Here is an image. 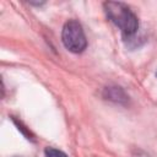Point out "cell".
Wrapping results in <instances>:
<instances>
[{
    "label": "cell",
    "mask_w": 157,
    "mask_h": 157,
    "mask_svg": "<svg viewBox=\"0 0 157 157\" xmlns=\"http://www.w3.org/2000/svg\"><path fill=\"white\" fill-rule=\"evenodd\" d=\"M104 10L108 18L121 31L125 38L132 37L139 29V20L136 15L123 2L107 1L104 2Z\"/></svg>",
    "instance_id": "1"
},
{
    "label": "cell",
    "mask_w": 157,
    "mask_h": 157,
    "mask_svg": "<svg viewBox=\"0 0 157 157\" xmlns=\"http://www.w3.org/2000/svg\"><path fill=\"white\" fill-rule=\"evenodd\" d=\"M61 39L65 48L72 53H81L87 47V39L83 28L76 20H69L64 25Z\"/></svg>",
    "instance_id": "2"
},
{
    "label": "cell",
    "mask_w": 157,
    "mask_h": 157,
    "mask_svg": "<svg viewBox=\"0 0 157 157\" xmlns=\"http://www.w3.org/2000/svg\"><path fill=\"white\" fill-rule=\"evenodd\" d=\"M44 155H45V157H67L63 151L56 150L54 147H47L44 150Z\"/></svg>",
    "instance_id": "3"
}]
</instances>
